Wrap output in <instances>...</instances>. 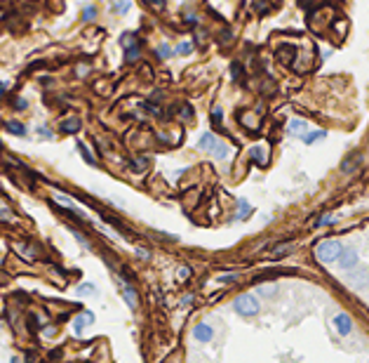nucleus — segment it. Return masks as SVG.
I'll return each instance as SVG.
<instances>
[{
	"instance_id": "3",
	"label": "nucleus",
	"mask_w": 369,
	"mask_h": 363,
	"mask_svg": "<svg viewBox=\"0 0 369 363\" xmlns=\"http://www.w3.org/2000/svg\"><path fill=\"white\" fill-rule=\"evenodd\" d=\"M235 311L238 314H243V316H254V314H259V302L254 295H240V297L235 299Z\"/></svg>"
},
{
	"instance_id": "13",
	"label": "nucleus",
	"mask_w": 369,
	"mask_h": 363,
	"mask_svg": "<svg viewBox=\"0 0 369 363\" xmlns=\"http://www.w3.org/2000/svg\"><path fill=\"white\" fill-rule=\"evenodd\" d=\"M322 137H325V132H322V130H317V132L304 135V142H306V144H313V142H317V139H322Z\"/></svg>"
},
{
	"instance_id": "14",
	"label": "nucleus",
	"mask_w": 369,
	"mask_h": 363,
	"mask_svg": "<svg viewBox=\"0 0 369 363\" xmlns=\"http://www.w3.org/2000/svg\"><path fill=\"white\" fill-rule=\"evenodd\" d=\"M7 130H10V132H14V135H26V128H24L21 123H14V120H12V123H7Z\"/></svg>"
},
{
	"instance_id": "11",
	"label": "nucleus",
	"mask_w": 369,
	"mask_h": 363,
	"mask_svg": "<svg viewBox=\"0 0 369 363\" xmlns=\"http://www.w3.org/2000/svg\"><path fill=\"white\" fill-rule=\"evenodd\" d=\"M249 156H252V158L256 160L259 165H266V160H268V158H266V153H264L261 149H259V146H254V149L249 151Z\"/></svg>"
},
{
	"instance_id": "5",
	"label": "nucleus",
	"mask_w": 369,
	"mask_h": 363,
	"mask_svg": "<svg viewBox=\"0 0 369 363\" xmlns=\"http://www.w3.org/2000/svg\"><path fill=\"white\" fill-rule=\"evenodd\" d=\"M193 337L198 342H212L214 330H212V326H207V323H198V326L193 328Z\"/></svg>"
},
{
	"instance_id": "21",
	"label": "nucleus",
	"mask_w": 369,
	"mask_h": 363,
	"mask_svg": "<svg viewBox=\"0 0 369 363\" xmlns=\"http://www.w3.org/2000/svg\"><path fill=\"white\" fill-rule=\"evenodd\" d=\"M179 278H181V281H186V278H188V269H186V267L179 269Z\"/></svg>"
},
{
	"instance_id": "15",
	"label": "nucleus",
	"mask_w": 369,
	"mask_h": 363,
	"mask_svg": "<svg viewBox=\"0 0 369 363\" xmlns=\"http://www.w3.org/2000/svg\"><path fill=\"white\" fill-rule=\"evenodd\" d=\"M355 160H360V156H350V158L346 160V165H343V170H346V172H350V170H353V168H355V165H358V163H355Z\"/></svg>"
},
{
	"instance_id": "9",
	"label": "nucleus",
	"mask_w": 369,
	"mask_h": 363,
	"mask_svg": "<svg viewBox=\"0 0 369 363\" xmlns=\"http://www.w3.org/2000/svg\"><path fill=\"white\" fill-rule=\"evenodd\" d=\"M306 130H308L306 120H299V118H294V120L289 123V132H292V135H306Z\"/></svg>"
},
{
	"instance_id": "19",
	"label": "nucleus",
	"mask_w": 369,
	"mask_h": 363,
	"mask_svg": "<svg viewBox=\"0 0 369 363\" xmlns=\"http://www.w3.org/2000/svg\"><path fill=\"white\" fill-rule=\"evenodd\" d=\"M190 52V43H181L179 45V54H188Z\"/></svg>"
},
{
	"instance_id": "10",
	"label": "nucleus",
	"mask_w": 369,
	"mask_h": 363,
	"mask_svg": "<svg viewBox=\"0 0 369 363\" xmlns=\"http://www.w3.org/2000/svg\"><path fill=\"white\" fill-rule=\"evenodd\" d=\"M62 130H63V132H78V130H80V120H78V118H68V120H63Z\"/></svg>"
},
{
	"instance_id": "4",
	"label": "nucleus",
	"mask_w": 369,
	"mask_h": 363,
	"mask_svg": "<svg viewBox=\"0 0 369 363\" xmlns=\"http://www.w3.org/2000/svg\"><path fill=\"white\" fill-rule=\"evenodd\" d=\"M337 262L341 269H353L358 264V250H355V248H343Z\"/></svg>"
},
{
	"instance_id": "16",
	"label": "nucleus",
	"mask_w": 369,
	"mask_h": 363,
	"mask_svg": "<svg viewBox=\"0 0 369 363\" xmlns=\"http://www.w3.org/2000/svg\"><path fill=\"white\" fill-rule=\"evenodd\" d=\"M78 151H80V153H83V156H85V160H87V163H90V165H94V158H92V156H90V151L85 149L83 144H78Z\"/></svg>"
},
{
	"instance_id": "25",
	"label": "nucleus",
	"mask_w": 369,
	"mask_h": 363,
	"mask_svg": "<svg viewBox=\"0 0 369 363\" xmlns=\"http://www.w3.org/2000/svg\"><path fill=\"white\" fill-rule=\"evenodd\" d=\"M12 363H19V361H17V359H12Z\"/></svg>"
},
{
	"instance_id": "20",
	"label": "nucleus",
	"mask_w": 369,
	"mask_h": 363,
	"mask_svg": "<svg viewBox=\"0 0 369 363\" xmlns=\"http://www.w3.org/2000/svg\"><path fill=\"white\" fill-rule=\"evenodd\" d=\"M247 213H249V205L245 203V201H240V217H245Z\"/></svg>"
},
{
	"instance_id": "17",
	"label": "nucleus",
	"mask_w": 369,
	"mask_h": 363,
	"mask_svg": "<svg viewBox=\"0 0 369 363\" xmlns=\"http://www.w3.org/2000/svg\"><path fill=\"white\" fill-rule=\"evenodd\" d=\"M78 292H80V295H87V292H94V286H92V283H83V286L78 288Z\"/></svg>"
},
{
	"instance_id": "1",
	"label": "nucleus",
	"mask_w": 369,
	"mask_h": 363,
	"mask_svg": "<svg viewBox=\"0 0 369 363\" xmlns=\"http://www.w3.org/2000/svg\"><path fill=\"white\" fill-rule=\"evenodd\" d=\"M341 243L338 241H322V243H317L315 248V257L317 262H322V264H332V262H337L338 255H341Z\"/></svg>"
},
{
	"instance_id": "23",
	"label": "nucleus",
	"mask_w": 369,
	"mask_h": 363,
	"mask_svg": "<svg viewBox=\"0 0 369 363\" xmlns=\"http://www.w3.org/2000/svg\"><path fill=\"white\" fill-rule=\"evenodd\" d=\"M38 132H40L42 137H52V132H47V130H45V128H40V130H38Z\"/></svg>"
},
{
	"instance_id": "7",
	"label": "nucleus",
	"mask_w": 369,
	"mask_h": 363,
	"mask_svg": "<svg viewBox=\"0 0 369 363\" xmlns=\"http://www.w3.org/2000/svg\"><path fill=\"white\" fill-rule=\"evenodd\" d=\"M348 283L350 286H355V288L369 283V269H358V271H353V274L348 276Z\"/></svg>"
},
{
	"instance_id": "12",
	"label": "nucleus",
	"mask_w": 369,
	"mask_h": 363,
	"mask_svg": "<svg viewBox=\"0 0 369 363\" xmlns=\"http://www.w3.org/2000/svg\"><path fill=\"white\" fill-rule=\"evenodd\" d=\"M123 292H125V299H127V304H129V307H132V309H137V297H134V290L129 288V286H125V290H123Z\"/></svg>"
},
{
	"instance_id": "6",
	"label": "nucleus",
	"mask_w": 369,
	"mask_h": 363,
	"mask_svg": "<svg viewBox=\"0 0 369 363\" xmlns=\"http://www.w3.org/2000/svg\"><path fill=\"white\" fill-rule=\"evenodd\" d=\"M334 326H337V330L341 335H348L353 330V321H350L348 314H337V319H334Z\"/></svg>"
},
{
	"instance_id": "8",
	"label": "nucleus",
	"mask_w": 369,
	"mask_h": 363,
	"mask_svg": "<svg viewBox=\"0 0 369 363\" xmlns=\"http://www.w3.org/2000/svg\"><path fill=\"white\" fill-rule=\"evenodd\" d=\"M90 323H94V314H92V311H85L83 316H78V319L73 321V328L75 330H83L85 326H90Z\"/></svg>"
},
{
	"instance_id": "18",
	"label": "nucleus",
	"mask_w": 369,
	"mask_h": 363,
	"mask_svg": "<svg viewBox=\"0 0 369 363\" xmlns=\"http://www.w3.org/2000/svg\"><path fill=\"white\" fill-rule=\"evenodd\" d=\"M83 19H94V7H85V14H83Z\"/></svg>"
},
{
	"instance_id": "24",
	"label": "nucleus",
	"mask_w": 369,
	"mask_h": 363,
	"mask_svg": "<svg viewBox=\"0 0 369 363\" xmlns=\"http://www.w3.org/2000/svg\"><path fill=\"white\" fill-rule=\"evenodd\" d=\"M2 90H5V83H0V95H2Z\"/></svg>"
},
{
	"instance_id": "22",
	"label": "nucleus",
	"mask_w": 369,
	"mask_h": 363,
	"mask_svg": "<svg viewBox=\"0 0 369 363\" xmlns=\"http://www.w3.org/2000/svg\"><path fill=\"white\" fill-rule=\"evenodd\" d=\"M160 57H169V47L162 45V47H160Z\"/></svg>"
},
{
	"instance_id": "2",
	"label": "nucleus",
	"mask_w": 369,
	"mask_h": 363,
	"mask_svg": "<svg viewBox=\"0 0 369 363\" xmlns=\"http://www.w3.org/2000/svg\"><path fill=\"white\" fill-rule=\"evenodd\" d=\"M200 149L212 151L214 158H226V153H228V146H226L216 135H212V132H205L200 137Z\"/></svg>"
}]
</instances>
